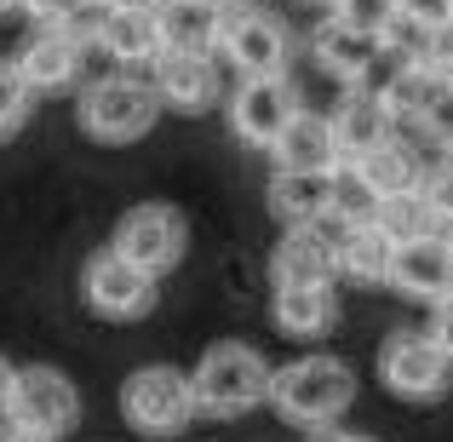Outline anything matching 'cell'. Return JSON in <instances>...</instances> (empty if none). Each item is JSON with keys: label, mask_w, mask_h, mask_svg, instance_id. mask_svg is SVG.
I'll use <instances>...</instances> for the list:
<instances>
[{"label": "cell", "mask_w": 453, "mask_h": 442, "mask_svg": "<svg viewBox=\"0 0 453 442\" xmlns=\"http://www.w3.org/2000/svg\"><path fill=\"white\" fill-rule=\"evenodd\" d=\"M310 52L321 58L327 75L362 81L367 69H373V58H379V35L356 29V23H344V18H327V23H316V35H310Z\"/></svg>", "instance_id": "obj_18"}, {"label": "cell", "mask_w": 453, "mask_h": 442, "mask_svg": "<svg viewBox=\"0 0 453 442\" xmlns=\"http://www.w3.org/2000/svg\"><path fill=\"white\" fill-rule=\"evenodd\" d=\"M115 253L133 259L150 276H161V270H173L184 259V219L173 207H161V201H144L115 224Z\"/></svg>", "instance_id": "obj_9"}, {"label": "cell", "mask_w": 453, "mask_h": 442, "mask_svg": "<svg viewBox=\"0 0 453 442\" xmlns=\"http://www.w3.org/2000/svg\"><path fill=\"white\" fill-rule=\"evenodd\" d=\"M442 167H453V138H448V144H442Z\"/></svg>", "instance_id": "obj_38"}, {"label": "cell", "mask_w": 453, "mask_h": 442, "mask_svg": "<svg viewBox=\"0 0 453 442\" xmlns=\"http://www.w3.org/2000/svg\"><path fill=\"white\" fill-rule=\"evenodd\" d=\"M379 379L390 385V397H408V402H431L448 391L453 362L431 345V333H390L385 351H379Z\"/></svg>", "instance_id": "obj_6"}, {"label": "cell", "mask_w": 453, "mask_h": 442, "mask_svg": "<svg viewBox=\"0 0 453 442\" xmlns=\"http://www.w3.org/2000/svg\"><path fill=\"white\" fill-rule=\"evenodd\" d=\"M390 236L379 230L373 219H362V224H350L344 230V242L333 247V265H339V276H356V282H385V270H390Z\"/></svg>", "instance_id": "obj_22"}, {"label": "cell", "mask_w": 453, "mask_h": 442, "mask_svg": "<svg viewBox=\"0 0 453 442\" xmlns=\"http://www.w3.org/2000/svg\"><path fill=\"white\" fill-rule=\"evenodd\" d=\"M419 121L431 127V133L442 138V144H448V138H453V81H442V92H436V98H431V110H425Z\"/></svg>", "instance_id": "obj_31"}, {"label": "cell", "mask_w": 453, "mask_h": 442, "mask_svg": "<svg viewBox=\"0 0 453 442\" xmlns=\"http://www.w3.org/2000/svg\"><path fill=\"white\" fill-rule=\"evenodd\" d=\"M310 442H373V437H350V431H327V425H321Z\"/></svg>", "instance_id": "obj_35"}, {"label": "cell", "mask_w": 453, "mask_h": 442, "mask_svg": "<svg viewBox=\"0 0 453 442\" xmlns=\"http://www.w3.org/2000/svg\"><path fill=\"white\" fill-rule=\"evenodd\" d=\"M212 6H224V12H230V6H247V0H212Z\"/></svg>", "instance_id": "obj_39"}, {"label": "cell", "mask_w": 453, "mask_h": 442, "mask_svg": "<svg viewBox=\"0 0 453 442\" xmlns=\"http://www.w3.org/2000/svg\"><path fill=\"white\" fill-rule=\"evenodd\" d=\"M390 288H402L408 299H442L453 293V247L442 230L431 236H413V242H396L390 247V270H385Z\"/></svg>", "instance_id": "obj_11"}, {"label": "cell", "mask_w": 453, "mask_h": 442, "mask_svg": "<svg viewBox=\"0 0 453 442\" xmlns=\"http://www.w3.org/2000/svg\"><path fill=\"white\" fill-rule=\"evenodd\" d=\"M293 110H299V87L288 81V69H281V75H247L230 98V127L247 144L270 150V138L288 127Z\"/></svg>", "instance_id": "obj_10"}, {"label": "cell", "mask_w": 453, "mask_h": 442, "mask_svg": "<svg viewBox=\"0 0 453 442\" xmlns=\"http://www.w3.org/2000/svg\"><path fill=\"white\" fill-rule=\"evenodd\" d=\"M333 127V144H339V161H367L379 144H390L396 138V121H390V110L379 104V92H367L362 81H356L350 98H339V110L327 115Z\"/></svg>", "instance_id": "obj_12"}, {"label": "cell", "mask_w": 453, "mask_h": 442, "mask_svg": "<svg viewBox=\"0 0 453 442\" xmlns=\"http://www.w3.org/2000/svg\"><path fill=\"white\" fill-rule=\"evenodd\" d=\"M6 391H12V362L0 356V408H6Z\"/></svg>", "instance_id": "obj_36"}, {"label": "cell", "mask_w": 453, "mask_h": 442, "mask_svg": "<svg viewBox=\"0 0 453 442\" xmlns=\"http://www.w3.org/2000/svg\"><path fill=\"white\" fill-rule=\"evenodd\" d=\"M18 437H35V442H52L75 425L81 414V397L58 368H12V391H6V408Z\"/></svg>", "instance_id": "obj_3"}, {"label": "cell", "mask_w": 453, "mask_h": 442, "mask_svg": "<svg viewBox=\"0 0 453 442\" xmlns=\"http://www.w3.org/2000/svg\"><path fill=\"white\" fill-rule=\"evenodd\" d=\"M270 402L288 414L293 425H333L356 397V374L339 356H299V362L270 374Z\"/></svg>", "instance_id": "obj_1"}, {"label": "cell", "mask_w": 453, "mask_h": 442, "mask_svg": "<svg viewBox=\"0 0 453 442\" xmlns=\"http://www.w3.org/2000/svg\"><path fill=\"white\" fill-rule=\"evenodd\" d=\"M81 52H87V46H81L69 29L46 23V29L18 52V64H12V69L23 75V87H29V92H58V87H69V81L81 75Z\"/></svg>", "instance_id": "obj_15"}, {"label": "cell", "mask_w": 453, "mask_h": 442, "mask_svg": "<svg viewBox=\"0 0 453 442\" xmlns=\"http://www.w3.org/2000/svg\"><path fill=\"white\" fill-rule=\"evenodd\" d=\"M327 190H333V173H293V167H276V178H270V207L288 224H310L327 207Z\"/></svg>", "instance_id": "obj_23"}, {"label": "cell", "mask_w": 453, "mask_h": 442, "mask_svg": "<svg viewBox=\"0 0 453 442\" xmlns=\"http://www.w3.org/2000/svg\"><path fill=\"white\" fill-rule=\"evenodd\" d=\"M219 46H224V58H230L242 75H281L288 58H293L288 29H281L276 18H265V12H253V6H230L224 12Z\"/></svg>", "instance_id": "obj_7"}, {"label": "cell", "mask_w": 453, "mask_h": 442, "mask_svg": "<svg viewBox=\"0 0 453 442\" xmlns=\"http://www.w3.org/2000/svg\"><path fill=\"white\" fill-rule=\"evenodd\" d=\"M270 276H276V288H293V282H333L339 265H333V247L321 242L310 224H293L288 242H281L276 259H270Z\"/></svg>", "instance_id": "obj_21"}, {"label": "cell", "mask_w": 453, "mask_h": 442, "mask_svg": "<svg viewBox=\"0 0 453 442\" xmlns=\"http://www.w3.org/2000/svg\"><path fill=\"white\" fill-rule=\"evenodd\" d=\"M448 247H453V230H448Z\"/></svg>", "instance_id": "obj_40"}, {"label": "cell", "mask_w": 453, "mask_h": 442, "mask_svg": "<svg viewBox=\"0 0 453 442\" xmlns=\"http://www.w3.org/2000/svg\"><path fill=\"white\" fill-rule=\"evenodd\" d=\"M356 167H362V178L379 190V196H396V190H419L425 184V178H419V161H413L396 138H390V144H379L367 161H356Z\"/></svg>", "instance_id": "obj_25"}, {"label": "cell", "mask_w": 453, "mask_h": 442, "mask_svg": "<svg viewBox=\"0 0 453 442\" xmlns=\"http://www.w3.org/2000/svg\"><path fill=\"white\" fill-rule=\"evenodd\" d=\"M385 81H379V104L390 110V121H419L431 110V98L442 92V75L419 58H385Z\"/></svg>", "instance_id": "obj_19"}, {"label": "cell", "mask_w": 453, "mask_h": 442, "mask_svg": "<svg viewBox=\"0 0 453 442\" xmlns=\"http://www.w3.org/2000/svg\"><path fill=\"white\" fill-rule=\"evenodd\" d=\"M396 12L413 23H442V18H453V0H396Z\"/></svg>", "instance_id": "obj_33"}, {"label": "cell", "mask_w": 453, "mask_h": 442, "mask_svg": "<svg viewBox=\"0 0 453 442\" xmlns=\"http://www.w3.org/2000/svg\"><path fill=\"white\" fill-rule=\"evenodd\" d=\"M75 6H81V0H23V12H35L41 23H64Z\"/></svg>", "instance_id": "obj_34"}, {"label": "cell", "mask_w": 453, "mask_h": 442, "mask_svg": "<svg viewBox=\"0 0 453 442\" xmlns=\"http://www.w3.org/2000/svg\"><path fill=\"white\" fill-rule=\"evenodd\" d=\"M339 322V299H333V282H293V288H276V328L293 333V339H316Z\"/></svg>", "instance_id": "obj_20"}, {"label": "cell", "mask_w": 453, "mask_h": 442, "mask_svg": "<svg viewBox=\"0 0 453 442\" xmlns=\"http://www.w3.org/2000/svg\"><path fill=\"white\" fill-rule=\"evenodd\" d=\"M155 98H161V110H207L212 98H219V69H212L207 52H155Z\"/></svg>", "instance_id": "obj_13"}, {"label": "cell", "mask_w": 453, "mask_h": 442, "mask_svg": "<svg viewBox=\"0 0 453 442\" xmlns=\"http://www.w3.org/2000/svg\"><path fill=\"white\" fill-rule=\"evenodd\" d=\"M219 23H224V6H212V0H155L161 52H212Z\"/></svg>", "instance_id": "obj_17"}, {"label": "cell", "mask_w": 453, "mask_h": 442, "mask_svg": "<svg viewBox=\"0 0 453 442\" xmlns=\"http://www.w3.org/2000/svg\"><path fill=\"white\" fill-rule=\"evenodd\" d=\"M6 12H23V0H0V18H6Z\"/></svg>", "instance_id": "obj_37"}, {"label": "cell", "mask_w": 453, "mask_h": 442, "mask_svg": "<svg viewBox=\"0 0 453 442\" xmlns=\"http://www.w3.org/2000/svg\"><path fill=\"white\" fill-rule=\"evenodd\" d=\"M431 345L453 362V293L436 299V316H431Z\"/></svg>", "instance_id": "obj_32"}, {"label": "cell", "mask_w": 453, "mask_h": 442, "mask_svg": "<svg viewBox=\"0 0 453 442\" xmlns=\"http://www.w3.org/2000/svg\"><path fill=\"white\" fill-rule=\"evenodd\" d=\"M161 115V98H155L150 81H133V75H115V81H98V87L81 98V127L104 144H127V138H144Z\"/></svg>", "instance_id": "obj_5"}, {"label": "cell", "mask_w": 453, "mask_h": 442, "mask_svg": "<svg viewBox=\"0 0 453 442\" xmlns=\"http://www.w3.org/2000/svg\"><path fill=\"white\" fill-rule=\"evenodd\" d=\"M419 64H431L442 81H453V18H442V23H431V29H425Z\"/></svg>", "instance_id": "obj_28"}, {"label": "cell", "mask_w": 453, "mask_h": 442, "mask_svg": "<svg viewBox=\"0 0 453 442\" xmlns=\"http://www.w3.org/2000/svg\"><path fill=\"white\" fill-rule=\"evenodd\" d=\"M270 155H276V167H293V173H333V167H339L333 127H327V115H316V110H293L288 127L270 138Z\"/></svg>", "instance_id": "obj_16"}, {"label": "cell", "mask_w": 453, "mask_h": 442, "mask_svg": "<svg viewBox=\"0 0 453 442\" xmlns=\"http://www.w3.org/2000/svg\"><path fill=\"white\" fill-rule=\"evenodd\" d=\"M29 104H35V92L23 87V75L12 64H0V138H12L29 121Z\"/></svg>", "instance_id": "obj_27"}, {"label": "cell", "mask_w": 453, "mask_h": 442, "mask_svg": "<svg viewBox=\"0 0 453 442\" xmlns=\"http://www.w3.org/2000/svg\"><path fill=\"white\" fill-rule=\"evenodd\" d=\"M87 305L110 322H138L155 305V276L138 270L133 259H121L115 247H104L87 259Z\"/></svg>", "instance_id": "obj_8"}, {"label": "cell", "mask_w": 453, "mask_h": 442, "mask_svg": "<svg viewBox=\"0 0 453 442\" xmlns=\"http://www.w3.org/2000/svg\"><path fill=\"white\" fill-rule=\"evenodd\" d=\"M419 190H425V201H431V219H436V230H453V167H442V173H431Z\"/></svg>", "instance_id": "obj_30"}, {"label": "cell", "mask_w": 453, "mask_h": 442, "mask_svg": "<svg viewBox=\"0 0 453 442\" xmlns=\"http://www.w3.org/2000/svg\"><path fill=\"white\" fill-rule=\"evenodd\" d=\"M327 6H333V18H344V23H356V29L379 35V23L396 12V0H327Z\"/></svg>", "instance_id": "obj_29"}, {"label": "cell", "mask_w": 453, "mask_h": 442, "mask_svg": "<svg viewBox=\"0 0 453 442\" xmlns=\"http://www.w3.org/2000/svg\"><path fill=\"white\" fill-rule=\"evenodd\" d=\"M270 391V368L258 351H247V345L224 339L212 345L207 356L196 362V374H189V397H196V414H219V420H235V414L258 408Z\"/></svg>", "instance_id": "obj_2"}, {"label": "cell", "mask_w": 453, "mask_h": 442, "mask_svg": "<svg viewBox=\"0 0 453 442\" xmlns=\"http://www.w3.org/2000/svg\"><path fill=\"white\" fill-rule=\"evenodd\" d=\"M327 207L339 213V219H350V224H362V219H373V207H379V190L362 178V167H350V161H339L333 167V190H327Z\"/></svg>", "instance_id": "obj_26"}, {"label": "cell", "mask_w": 453, "mask_h": 442, "mask_svg": "<svg viewBox=\"0 0 453 442\" xmlns=\"http://www.w3.org/2000/svg\"><path fill=\"white\" fill-rule=\"evenodd\" d=\"M373 224L390 236V242H413V236H431V230H436L425 190H396V196H379Z\"/></svg>", "instance_id": "obj_24"}, {"label": "cell", "mask_w": 453, "mask_h": 442, "mask_svg": "<svg viewBox=\"0 0 453 442\" xmlns=\"http://www.w3.org/2000/svg\"><path fill=\"white\" fill-rule=\"evenodd\" d=\"M121 408L144 437H178L189 420H196L189 374H178V368H166V362L138 368V374L127 379V391H121Z\"/></svg>", "instance_id": "obj_4"}, {"label": "cell", "mask_w": 453, "mask_h": 442, "mask_svg": "<svg viewBox=\"0 0 453 442\" xmlns=\"http://www.w3.org/2000/svg\"><path fill=\"white\" fill-rule=\"evenodd\" d=\"M92 41L121 64H150L161 52V29H155V6L150 0H104V18Z\"/></svg>", "instance_id": "obj_14"}]
</instances>
